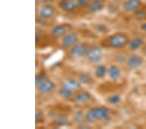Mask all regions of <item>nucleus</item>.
<instances>
[{
    "mask_svg": "<svg viewBox=\"0 0 146 129\" xmlns=\"http://www.w3.org/2000/svg\"><path fill=\"white\" fill-rule=\"evenodd\" d=\"M44 109L48 118V123L51 127L60 128L71 125V117L74 106L64 102L48 104Z\"/></svg>",
    "mask_w": 146,
    "mask_h": 129,
    "instance_id": "1",
    "label": "nucleus"
},
{
    "mask_svg": "<svg viewBox=\"0 0 146 129\" xmlns=\"http://www.w3.org/2000/svg\"><path fill=\"white\" fill-rule=\"evenodd\" d=\"M113 114L114 112L109 106L96 104L86 110V122L93 127L106 125L111 122Z\"/></svg>",
    "mask_w": 146,
    "mask_h": 129,
    "instance_id": "2",
    "label": "nucleus"
},
{
    "mask_svg": "<svg viewBox=\"0 0 146 129\" xmlns=\"http://www.w3.org/2000/svg\"><path fill=\"white\" fill-rule=\"evenodd\" d=\"M59 9L54 3L42 4L36 7L35 23L36 25L48 28L56 23Z\"/></svg>",
    "mask_w": 146,
    "mask_h": 129,
    "instance_id": "3",
    "label": "nucleus"
},
{
    "mask_svg": "<svg viewBox=\"0 0 146 129\" xmlns=\"http://www.w3.org/2000/svg\"><path fill=\"white\" fill-rule=\"evenodd\" d=\"M131 37L127 33L116 31L101 38L98 43L105 50H119L126 48Z\"/></svg>",
    "mask_w": 146,
    "mask_h": 129,
    "instance_id": "4",
    "label": "nucleus"
},
{
    "mask_svg": "<svg viewBox=\"0 0 146 129\" xmlns=\"http://www.w3.org/2000/svg\"><path fill=\"white\" fill-rule=\"evenodd\" d=\"M82 88H83L82 84L75 77L70 75L58 83L56 95L62 101L70 103L75 93Z\"/></svg>",
    "mask_w": 146,
    "mask_h": 129,
    "instance_id": "5",
    "label": "nucleus"
},
{
    "mask_svg": "<svg viewBox=\"0 0 146 129\" xmlns=\"http://www.w3.org/2000/svg\"><path fill=\"white\" fill-rule=\"evenodd\" d=\"M70 103L74 104L75 108H84L86 109L99 104L95 96L84 87L75 93Z\"/></svg>",
    "mask_w": 146,
    "mask_h": 129,
    "instance_id": "6",
    "label": "nucleus"
},
{
    "mask_svg": "<svg viewBox=\"0 0 146 129\" xmlns=\"http://www.w3.org/2000/svg\"><path fill=\"white\" fill-rule=\"evenodd\" d=\"M105 50L98 43H92L83 60L86 65L93 67L103 63L105 57Z\"/></svg>",
    "mask_w": 146,
    "mask_h": 129,
    "instance_id": "7",
    "label": "nucleus"
},
{
    "mask_svg": "<svg viewBox=\"0 0 146 129\" xmlns=\"http://www.w3.org/2000/svg\"><path fill=\"white\" fill-rule=\"evenodd\" d=\"M92 44V42L82 40L65 51L67 58L71 60H82Z\"/></svg>",
    "mask_w": 146,
    "mask_h": 129,
    "instance_id": "8",
    "label": "nucleus"
},
{
    "mask_svg": "<svg viewBox=\"0 0 146 129\" xmlns=\"http://www.w3.org/2000/svg\"><path fill=\"white\" fill-rule=\"evenodd\" d=\"M57 88L58 83H56L51 78H49L38 87L35 88L36 98L42 99V98L52 97L53 95H56Z\"/></svg>",
    "mask_w": 146,
    "mask_h": 129,
    "instance_id": "9",
    "label": "nucleus"
},
{
    "mask_svg": "<svg viewBox=\"0 0 146 129\" xmlns=\"http://www.w3.org/2000/svg\"><path fill=\"white\" fill-rule=\"evenodd\" d=\"M75 29L74 25L70 22L55 23L52 26L48 28L49 35L58 43V41L65 35Z\"/></svg>",
    "mask_w": 146,
    "mask_h": 129,
    "instance_id": "10",
    "label": "nucleus"
},
{
    "mask_svg": "<svg viewBox=\"0 0 146 129\" xmlns=\"http://www.w3.org/2000/svg\"><path fill=\"white\" fill-rule=\"evenodd\" d=\"M48 45H57V43L50 37L46 28L36 25L35 27L36 48H43L44 46Z\"/></svg>",
    "mask_w": 146,
    "mask_h": 129,
    "instance_id": "11",
    "label": "nucleus"
},
{
    "mask_svg": "<svg viewBox=\"0 0 146 129\" xmlns=\"http://www.w3.org/2000/svg\"><path fill=\"white\" fill-rule=\"evenodd\" d=\"M81 35L78 31L74 29L68 33L66 35H65L62 39H60L58 41L56 46H58V48L61 50L66 51L75 44L82 41Z\"/></svg>",
    "mask_w": 146,
    "mask_h": 129,
    "instance_id": "12",
    "label": "nucleus"
},
{
    "mask_svg": "<svg viewBox=\"0 0 146 129\" xmlns=\"http://www.w3.org/2000/svg\"><path fill=\"white\" fill-rule=\"evenodd\" d=\"M57 7L63 13L70 15H81V11L75 0H58Z\"/></svg>",
    "mask_w": 146,
    "mask_h": 129,
    "instance_id": "13",
    "label": "nucleus"
},
{
    "mask_svg": "<svg viewBox=\"0 0 146 129\" xmlns=\"http://www.w3.org/2000/svg\"><path fill=\"white\" fill-rule=\"evenodd\" d=\"M72 76L75 77L83 87H94L97 84V80L94 78L92 72L84 70H74Z\"/></svg>",
    "mask_w": 146,
    "mask_h": 129,
    "instance_id": "14",
    "label": "nucleus"
},
{
    "mask_svg": "<svg viewBox=\"0 0 146 129\" xmlns=\"http://www.w3.org/2000/svg\"><path fill=\"white\" fill-rule=\"evenodd\" d=\"M144 58L136 52H129L123 66L128 70H136L143 66Z\"/></svg>",
    "mask_w": 146,
    "mask_h": 129,
    "instance_id": "15",
    "label": "nucleus"
},
{
    "mask_svg": "<svg viewBox=\"0 0 146 129\" xmlns=\"http://www.w3.org/2000/svg\"><path fill=\"white\" fill-rule=\"evenodd\" d=\"M86 110L84 108H74L71 117V125L73 126L79 128L82 125L86 123L85 119Z\"/></svg>",
    "mask_w": 146,
    "mask_h": 129,
    "instance_id": "16",
    "label": "nucleus"
},
{
    "mask_svg": "<svg viewBox=\"0 0 146 129\" xmlns=\"http://www.w3.org/2000/svg\"><path fill=\"white\" fill-rule=\"evenodd\" d=\"M106 8V0H91L82 15H92L98 14Z\"/></svg>",
    "mask_w": 146,
    "mask_h": 129,
    "instance_id": "17",
    "label": "nucleus"
},
{
    "mask_svg": "<svg viewBox=\"0 0 146 129\" xmlns=\"http://www.w3.org/2000/svg\"><path fill=\"white\" fill-rule=\"evenodd\" d=\"M121 65L112 63L108 65L107 78L112 82H117L122 77V70Z\"/></svg>",
    "mask_w": 146,
    "mask_h": 129,
    "instance_id": "18",
    "label": "nucleus"
},
{
    "mask_svg": "<svg viewBox=\"0 0 146 129\" xmlns=\"http://www.w3.org/2000/svg\"><path fill=\"white\" fill-rule=\"evenodd\" d=\"M142 6V0H125L123 3H121L122 11L125 13L131 15Z\"/></svg>",
    "mask_w": 146,
    "mask_h": 129,
    "instance_id": "19",
    "label": "nucleus"
},
{
    "mask_svg": "<svg viewBox=\"0 0 146 129\" xmlns=\"http://www.w3.org/2000/svg\"><path fill=\"white\" fill-rule=\"evenodd\" d=\"M108 65L104 63L96 65L92 67V73L97 81H102L107 77Z\"/></svg>",
    "mask_w": 146,
    "mask_h": 129,
    "instance_id": "20",
    "label": "nucleus"
},
{
    "mask_svg": "<svg viewBox=\"0 0 146 129\" xmlns=\"http://www.w3.org/2000/svg\"><path fill=\"white\" fill-rule=\"evenodd\" d=\"M145 40L141 36H135L129 40L126 48L128 52H136L144 45Z\"/></svg>",
    "mask_w": 146,
    "mask_h": 129,
    "instance_id": "21",
    "label": "nucleus"
},
{
    "mask_svg": "<svg viewBox=\"0 0 146 129\" xmlns=\"http://www.w3.org/2000/svg\"><path fill=\"white\" fill-rule=\"evenodd\" d=\"M48 123L46 113L44 108H42L38 104L35 107V125L36 126L43 125Z\"/></svg>",
    "mask_w": 146,
    "mask_h": 129,
    "instance_id": "22",
    "label": "nucleus"
},
{
    "mask_svg": "<svg viewBox=\"0 0 146 129\" xmlns=\"http://www.w3.org/2000/svg\"><path fill=\"white\" fill-rule=\"evenodd\" d=\"M89 27H90L91 31H92L94 34H96V35H103L105 36V35L109 34L110 31L109 27L104 23H92L89 25Z\"/></svg>",
    "mask_w": 146,
    "mask_h": 129,
    "instance_id": "23",
    "label": "nucleus"
},
{
    "mask_svg": "<svg viewBox=\"0 0 146 129\" xmlns=\"http://www.w3.org/2000/svg\"><path fill=\"white\" fill-rule=\"evenodd\" d=\"M51 78L49 72L45 67H41L35 74V88L38 87L43 82Z\"/></svg>",
    "mask_w": 146,
    "mask_h": 129,
    "instance_id": "24",
    "label": "nucleus"
},
{
    "mask_svg": "<svg viewBox=\"0 0 146 129\" xmlns=\"http://www.w3.org/2000/svg\"><path fill=\"white\" fill-rule=\"evenodd\" d=\"M122 97L119 93H112L105 97V102L109 106H116L121 103Z\"/></svg>",
    "mask_w": 146,
    "mask_h": 129,
    "instance_id": "25",
    "label": "nucleus"
},
{
    "mask_svg": "<svg viewBox=\"0 0 146 129\" xmlns=\"http://www.w3.org/2000/svg\"><path fill=\"white\" fill-rule=\"evenodd\" d=\"M115 51H116V53L113 55L112 57L113 63H116L119 65H124L129 52L126 53V51H124L123 50Z\"/></svg>",
    "mask_w": 146,
    "mask_h": 129,
    "instance_id": "26",
    "label": "nucleus"
},
{
    "mask_svg": "<svg viewBox=\"0 0 146 129\" xmlns=\"http://www.w3.org/2000/svg\"><path fill=\"white\" fill-rule=\"evenodd\" d=\"M132 18L139 22L146 20V8L142 6L135 13L132 14Z\"/></svg>",
    "mask_w": 146,
    "mask_h": 129,
    "instance_id": "27",
    "label": "nucleus"
},
{
    "mask_svg": "<svg viewBox=\"0 0 146 129\" xmlns=\"http://www.w3.org/2000/svg\"><path fill=\"white\" fill-rule=\"evenodd\" d=\"M58 0H35V5L38 6L42 4L57 3Z\"/></svg>",
    "mask_w": 146,
    "mask_h": 129,
    "instance_id": "28",
    "label": "nucleus"
},
{
    "mask_svg": "<svg viewBox=\"0 0 146 129\" xmlns=\"http://www.w3.org/2000/svg\"><path fill=\"white\" fill-rule=\"evenodd\" d=\"M139 29L143 33H146V20L143 22H141L138 26Z\"/></svg>",
    "mask_w": 146,
    "mask_h": 129,
    "instance_id": "29",
    "label": "nucleus"
},
{
    "mask_svg": "<svg viewBox=\"0 0 146 129\" xmlns=\"http://www.w3.org/2000/svg\"><path fill=\"white\" fill-rule=\"evenodd\" d=\"M113 3H122L125 0H110Z\"/></svg>",
    "mask_w": 146,
    "mask_h": 129,
    "instance_id": "30",
    "label": "nucleus"
},
{
    "mask_svg": "<svg viewBox=\"0 0 146 129\" xmlns=\"http://www.w3.org/2000/svg\"><path fill=\"white\" fill-rule=\"evenodd\" d=\"M144 117H145V119H146V112H145V114H144Z\"/></svg>",
    "mask_w": 146,
    "mask_h": 129,
    "instance_id": "31",
    "label": "nucleus"
}]
</instances>
